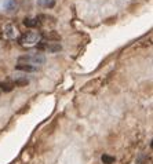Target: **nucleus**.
Wrapping results in <instances>:
<instances>
[{
	"label": "nucleus",
	"instance_id": "12",
	"mask_svg": "<svg viewBox=\"0 0 153 164\" xmlns=\"http://www.w3.org/2000/svg\"><path fill=\"white\" fill-rule=\"evenodd\" d=\"M42 37H46V39H48V40H59V36L58 35H54V33H44Z\"/></svg>",
	"mask_w": 153,
	"mask_h": 164
},
{
	"label": "nucleus",
	"instance_id": "8",
	"mask_svg": "<svg viewBox=\"0 0 153 164\" xmlns=\"http://www.w3.org/2000/svg\"><path fill=\"white\" fill-rule=\"evenodd\" d=\"M39 6H42L44 8H51L55 4V0H37Z\"/></svg>",
	"mask_w": 153,
	"mask_h": 164
},
{
	"label": "nucleus",
	"instance_id": "3",
	"mask_svg": "<svg viewBox=\"0 0 153 164\" xmlns=\"http://www.w3.org/2000/svg\"><path fill=\"white\" fill-rule=\"evenodd\" d=\"M17 32H18V31H17L13 25H6V26L3 28V35H4V37H7V39H15Z\"/></svg>",
	"mask_w": 153,
	"mask_h": 164
},
{
	"label": "nucleus",
	"instance_id": "11",
	"mask_svg": "<svg viewBox=\"0 0 153 164\" xmlns=\"http://www.w3.org/2000/svg\"><path fill=\"white\" fill-rule=\"evenodd\" d=\"M0 88L3 91H6V92H10L11 90H13V84H10V83H3V81H0Z\"/></svg>",
	"mask_w": 153,
	"mask_h": 164
},
{
	"label": "nucleus",
	"instance_id": "10",
	"mask_svg": "<svg viewBox=\"0 0 153 164\" xmlns=\"http://www.w3.org/2000/svg\"><path fill=\"white\" fill-rule=\"evenodd\" d=\"M26 84H29V80H28L26 77H24V79H17V80H14V83H13V85H17V87L26 85Z\"/></svg>",
	"mask_w": 153,
	"mask_h": 164
},
{
	"label": "nucleus",
	"instance_id": "1",
	"mask_svg": "<svg viewBox=\"0 0 153 164\" xmlns=\"http://www.w3.org/2000/svg\"><path fill=\"white\" fill-rule=\"evenodd\" d=\"M44 61H46L44 55H42V54H35V55H22V57H19L18 58V64L25 62V64L37 66V65H43Z\"/></svg>",
	"mask_w": 153,
	"mask_h": 164
},
{
	"label": "nucleus",
	"instance_id": "6",
	"mask_svg": "<svg viewBox=\"0 0 153 164\" xmlns=\"http://www.w3.org/2000/svg\"><path fill=\"white\" fill-rule=\"evenodd\" d=\"M3 7H4V10H7V11H15L17 10V1L15 0H4Z\"/></svg>",
	"mask_w": 153,
	"mask_h": 164
},
{
	"label": "nucleus",
	"instance_id": "7",
	"mask_svg": "<svg viewBox=\"0 0 153 164\" xmlns=\"http://www.w3.org/2000/svg\"><path fill=\"white\" fill-rule=\"evenodd\" d=\"M39 24H40L39 18H25V19H24V25L26 28H35V26H37Z\"/></svg>",
	"mask_w": 153,
	"mask_h": 164
},
{
	"label": "nucleus",
	"instance_id": "5",
	"mask_svg": "<svg viewBox=\"0 0 153 164\" xmlns=\"http://www.w3.org/2000/svg\"><path fill=\"white\" fill-rule=\"evenodd\" d=\"M15 69L17 70H22V72H35L36 66L29 65V64H18V65H15Z\"/></svg>",
	"mask_w": 153,
	"mask_h": 164
},
{
	"label": "nucleus",
	"instance_id": "4",
	"mask_svg": "<svg viewBox=\"0 0 153 164\" xmlns=\"http://www.w3.org/2000/svg\"><path fill=\"white\" fill-rule=\"evenodd\" d=\"M39 47L43 48V50H47V51H50V53H55V51H59L61 50V44H53V43H48V44H46V43H42V44H39Z\"/></svg>",
	"mask_w": 153,
	"mask_h": 164
},
{
	"label": "nucleus",
	"instance_id": "2",
	"mask_svg": "<svg viewBox=\"0 0 153 164\" xmlns=\"http://www.w3.org/2000/svg\"><path fill=\"white\" fill-rule=\"evenodd\" d=\"M42 40V35L37 32H26L24 33L19 39V43L21 44H28V46H31V44H37V43H40Z\"/></svg>",
	"mask_w": 153,
	"mask_h": 164
},
{
	"label": "nucleus",
	"instance_id": "9",
	"mask_svg": "<svg viewBox=\"0 0 153 164\" xmlns=\"http://www.w3.org/2000/svg\"><path fill=\"white\" fill-rule=\"evenodd\" d=\"M101 161L104 164H113L115 163V157H113V156H109V154H102V156H101Z\"/></svg>",
	"mask_w": 153,
	"mask_h": 164
}]
</instances>
